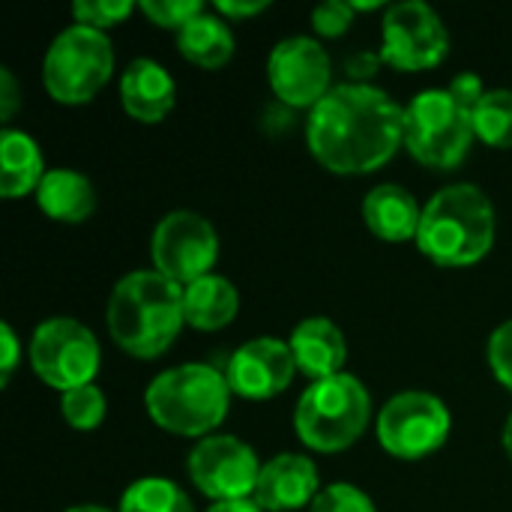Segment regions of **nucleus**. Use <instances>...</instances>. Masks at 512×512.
Here are the masks:
<instances>
[{"instance_id": "20", "label": "nucleus", "mask_w": 512, "mask_h": 512, "mask_svg": "<svg viewBox=\"0 0 512 512\" xmlns=\"http://www.w3.org/2000/svg\"><path fill=\"white\" fill-rule=\"evenodd\" d=\"M36 201L48 219L75 225L93 213L96 189L84 174H78L72 168H54L42 177V183L36 189Z\"/></svg>"}, {"instance_id": "36", "label": "nucleus", "mask_w": 512, "mask_h": 512, "mask_svg": "<svg viewBox=\"0 0 512 512\" xmlns=\"http://www.w3.org/2000/svg\"><path fill=\"white\" fill-rule=\"evenodd\" d=\"M504 450H507V456L512 459V414L510 420H507V426H504Z\"/></svg>"}, {"instance_id": "34", "label": "nucleus", "mask_w": 512, "mask_h": 512, "mask_svg": "<svg viewBox=\"0 0 512 512\" xmlns=\"http://www.w3.org/2000/svg\"><path fill=\"white\" fill-rule=\"evenodd\" d=\"M270 3L267 0H240V3H234V0H219L216 3V12L219 15H228V18H252V15H258V12H264Z\"/></svg>"}, {"instance_id": "35", "label": "nucleus", "mask_w": 512, "mask_h": 512, "mask_svg": "<svg viewBox=\"0 0 512 512\" xmlns=\"http://www.w3.org/2000/svg\"><path fill=\"white\" fill-rule=\"evenodd\" d=\"M207 512H264V510L249 498V501H225V504H213Z\"/></svg>"}, {"instance_id": "19", "label": "nucleus", "mask_w": 512, "mask_h": 512, "mask_svg": "<svg viewBox=\"0 0 512 512\" xmlns=\"http://www.w3.org/2000/svg\"><path fill=\"white\" fill-rule=\"evenodd\" d=\"M240 312L237 288L216 273H207L183 288V318L195 330H222Z\"/></svg>"}, {"instance_id": "7", "label": "nucleus", "mask_w": 512, "mask_h": 512, "mask_svg": "<svg viewBox=\"0 0 512 512\" xmlns=\"http://www.w3.org/2000/svg\"><path fill=\"white\" fill-rule=\"evenodd\" d=\"M114 72V48L102 30L72 24L45 51L42 84L63 105L90 102Z\"/></svg>"}, {"instance_id": "8", "label": "nucleus", "mask_w": 512, "mask_h": 512, "mask_svg": "<svg viewBox=\"0 0 512 512\" xmlns=\"http://www.w3.org/2000/svg\"><path fill=\"white\" fill-rule=\"evenodd\" d=\"M30 366L60 393L87 387L99 372V342L81 321L48 318L33 330Z\"/></svg>"}, {"instance_id": "32", "label": "nucleus", "mask_w": 512, "mask_h": 512, "mask_svg": "<svg viewBox=\"0 0 512 512\" xmlns=\"http://www.w3.org/2000/svg\"><path fill=\"white\" fill-rule=\"evenodd\" d=\"M0 348H3V354H0V384L6 387L15 366H18V336H15V330L9 324H0Z\"/></svg>"}, {"instance_id": "14", "label": "nucleus", "mask_w": 512, "mask_h": 512, "mask_svg": "<svg viewBox=\"0 0 512 512\" xmlns=\"http://www.w3.org/2000/svg\"><path fill=\"white\" fill-rule=\"evenodd\" d=\"M294 372H297V360L291 354V345L261 336L240 345L231 354L225 378L231 393L243 399H273L282 390H288Z\"/></svg>"}, {"instance_id": "12", "label": "nucleus", "mask_w": 512, "mask_h": 512, "mask_svg": "<svg viewBox=\"0 0 512 512\" xmlns=\"http://www.w3.org/2000/svg\"><path fill=\"white\" fill-rule=\"evenodd\" d=\"M261 462L255 450L234 438V435H210L204 438L186 462V471L201 495H207L213 504L225 501H249L255 495Z\"/></svg>"}, {"instance_id": "31", "label": "nucleus", "mask_w": 512, "mask_h": 512, "mask_svg": "<svg viewBox=\"0 0 512 512\" xmlns=\"http://www.w3.org/2000/svg\"><path fill=\"white\" fill-rule=\"evenodd\" d=\"M462 105H468L471 111L480 105V99L486 96V90H483V81H480V75H474V72H462V75H456L453 78V84L447 87Z\"/></svg>"}, {"instance_id": "17", "label": "nucleus", "mask_w": 512, "mask_h": 512, "mask_svg": "<svg viewBox=\"0 0 512 512\" xmlns=\"http://www.w3.org/2000/svg\"><path fill=\"white\" fill-rule=\"evenodd\" d=\"M291 354L297 360V369L312 378V381H324L333 375H342L345 357H348V345L342 330L327 321V318H306L297 324V330L291 333Z\"/></svg>"}, {"instance_id": "29", "label": "nucleus", "mask_w": 512, "mask_h": 512, "mask_svg": "<svg viewBox=\"0 0 512 512\" xmlns=\"http://www.w3.org/2000/svg\"><path fill=\"white\" fill-rule=\"evenodd\" d=\"M354 15H357V9L351 3H345V0H324L321 6L312 9V27H315V33L336 39V36H342L351 27Z\"/></svg>"}, {"instance_id": "9", "label": "nucleus", "mask_w": 512, "mask_h": 512, "mask_svg": "<svg viewBox=\"0 0 512 512\" xmlns=\"http://www.w3.org/2000/svg\"><path fill=\"white\" fill-rule=\"evenodd\" d=\"M450 426V411L438 396L411 390L384 405L378 417V441L390 456L417 462L447 444Z\"/></svg>"}, {"instance_id": "22", "label": "nucleus", "mask_w": 512, "mask_h": 512, "mask_svg": "<svg viewBox=\"0 0 512 512\" xmlns=\"http://www.w3.org/2000/svg\"><path fill=\"white\" fill-rule=\"evenodd\" d=\"M177 48L189 63L201 69H219L234 54V33L219 15H210L204 9L177 33Z\"/></svg>"}, {"instance_id": "3", "label": "nucleus", "mask_w": 512, "mask_h": 512, "mask_svg": "<svg viewBox=\"0 0 512 512\" xmlns=\"http://www.w3.org/2000/svg\"><path fill=\"white\" fill-rule=\"evenodd\" d=\"M492 243L495 207L480 186H447L423 207L417 246L438 267H471L489 255Z\"/></svg>"}, {"instance_id": "24", "label": "nucleus", "mask_w": 512, "mask_h": 512, "mask_svg": "<svg viewBox=\"0 0 512 512\" xmlns=\"http://www.w3.org/2000/svg\"><path fill=\"white\" fill-rule=\"evenodd\" d=\"M474 132L498 150H512V90H486L474 108Z\"/></svg>"}, {"instance_id": "5", "label": "nucleus", "mask_w": 512, "mask_h": 512, "mask_svg": "<svg viewBox=\"0 0 512 512\" xmlns=\"http://www.w3.org/2000/svg\"><path fill=\"white\" fill-rule=\"evenodd\" d=\"M372 399L360 378L333 375L312 381L297 402L294 429L309 450L339 453L348 450L369 426Z\"/></svg>"}, {"instance_id": "23", "label": "nucleus", "mask_w": 512, "mask_h": 512, "mask_svg": "<svg viewBox=\"0 0 512 512\" xmlns=\"http://www.w3.org/2000/svg\"><path fill=\"white\" fill-rule=\"evenodd\" d=\"M120 512H195L186 492L162 477L135 480L120 501Z\"/></svg>"}, {"instance_id": "33", "label": "nucleus", "mask_w": 512, "mask_h": 512, "mask_svg": "<svg viewBox=\"0 0 512 512\" xmlns=\"http://www.w3.org/2000/svg\"><path fill=\"white\" fill-rule=\"evenodd\" d=\"M18 84L15 75L9 69H0V120H12L15 108H18Z\"/></svg>"}, {"instance_id": "13", "label": "nucleus", "mask_w": 512, "mask_h": 512, "mask_svg": "<svg viewBox=\"0 0 512 512\" xmlns=\"http://www.w3.org/2000/svg\"><path fill=\"white\" fill-rule=\"evenodd\" d=\"M273 93L291 108H315L333 90V66L324 45L312 36L282 39L267 63Z\"/></svg>"}, {"instance_id": "26", "label": "nucleus", "mask_w": 512, "mask_h": 512, "mask_svg": "<svg viewBox=\"0 0 512 512\" xmlns=\"http://www.w3.org/2000/svg\"><path fill=\"white\" fill-rule=\"evenodd\" d=\"M135 12L132 0H78L72 6V18L75 24L93 27V30H108L120 21H126Z\"/></svg>"}, {"instance_id": "11", "label": "nucleus", "mask_w": 512, "mask_h": 512, "mask_svg": "<svg viewBox=\"0 0 512 512\" xmlns=\"http://www.w3.org/2000/svg\"><path fill=\"white\" fill-rule=\"evenodd\" d=\"M150 252L156 273L186 288L195 279L213 273L219 258V234L204 216L192 210H174L156 225Z\"/></svg>"}, {"instance_id": "18", "label": "nucleus", "mask_w": 512, "mask_h": 512, "mask_svg": "<svg viewBox=\"0 0 512 512\" xmlns=\"http://www.w3.org/2000/svg\"><path fill=\"white\" fill-rule=\"evenodd\" d=\"M363 216H366L369 231L378 240L405 243V240H417L420 219H423V207L417 204V198L405 186L384 183V186H375L366 195Z\"/></svg>"}, {"instance_id": "1", "label": "nucleus", "mask_w": 512, "mask_h": 512, "mask_svg": "<svg viewBox=\"0 0 512 512\" xmlns=\"http://www.w3.org/2000/svg\"><path fill=\"white\" fill-rule=\"evenodd\" d=\"M312 156L333 174H372L405 144V108L381 87L336 84L309 114Z\"/></svg>"}, {"instance_id": "16", "label": "nucleus", "mask_w": 512, "mask_h": 512, "mask_svg": "<svg viewBox=\"0 0 512 512\" xmlns=\"http://www.w3.org/2000/svg\"><path fill=\"white\" fill-rule=\"evenodd\" d=\"M120 102L129 117L141 123H159L174 108V78L150 57H138L123 69Z\"/></svg>"}, {"instance_id": "2", "label": "nucleus", "mask_w": 512, "mask_h": 512, "mask_svg": "<svg viewBox=\"0 0 512 512\" xmlns=\"http://www.w3.org/2000/svg\"><path fill=\"white\" fill-rule=\"evenodd\" d=\"M183 318V285L156 270L123 276L108 300V333L132 357L150 360L171 348Z\"/></svg>"}, {"instance_id": "10", "label": "nucleus", "mask_w": 512, "mask_h": 512, "mask_svg": "<svg viewBox=\"0 0 512 512\" xmlns=\"http://www.w3.org/2000/svg\"><path fill=\"white\" fill-rule=\"evenodd\" d=\"M447 51H450V33L441 15L429 3L405 0L387 6L384 45L378 54L384 63L402 72H420V69L441 66Z\"/></svg>"}, {"instance_id": "4", "label": "nucleus", "mask_w": 512, "mask_h": 512, "mask_svg": "<svg viewBox=\"0 0 512 512\" xmlns=\"http://www.w3.org/2000/svg\"><path fill=\"white\" fill-rule=\"evenodd\" d=\"M153 423L180 438H210L231 402V387L225 372L207 363L174 366L153 378L144 393Z\"/></svg>"}, {"instance_id": "15", "label": "nucleus", "mask_w": 512, "mask_h": 512, "mask_svg": "<svg viewBox=\"0 0 512 512\" xmlns=\"http://www.w3.org/2000/svg\"><path fill=\"white\" fill-rule=\"evenodd\" d=\"M318 498V468L309 456L279 453L264 462L252 501L264 512H288L312 507Z\"/></svg>"}, {"instance_id": "6", "label": "nucleus", "mask_w": 512, "mask_h": 512, "mask_svg": "<svg viewBox=\"0 0 512 512\" xmlns=\"http://www.w3.org/2000/svg\"><path fill=\"white\" fill-rule=\"evenodd\" d=\"M474 138V111L450 90H423L405 108V144L426 168L450 171L462 165Z\"/></svg>"}, {"instance_id": "30", "label": "nucleus", "mask_w": 512, "mask_h": 512, "mask_svg": "<svg viewBox=\"0 0 512 512\" xmlns=\"http://www.w3.org/2000/svg\"><path fill=\"white\" fill-rule=\"evenodd\" d=\"M489 363L495 378L512 393V321L501 324L489 339Z\"/></svg>"}, {"instance_id": "25", "label": "nucleus", "mask_w": 512, "mask_h": 512, "mask_svg": "<svg viewBox=\"0 0 512 512\" xmlns=\"http://www.w3.org/2000/svg\"><path fill=\"white\" fill-rule=\"evenodd\" d=\"M60 411H63V420L72 429L90 432V429H96L105 420V396H102V390L96 384H87V387L63 393Z\"/></svg>"}, {"instance_id": "37", "label": "nucleus", "mask_w": 512, "mask_h": 512, "mask_svg": "<svg viewBox=\"0 0 512 512\" xmlns=\"http://www.w3.org/2000/svg\"><path fill=\"white\" fill-rule=\"evenodd\" d=\"M66 512H111V510H105V507H96V504H84V507H72V510H66Z\"/></svg>"}, {"instance_id": "28", "label": "nucleus", "mask_w": 512, "mask_h": 512, "mask_svg": "<svg viewBox=\"0 0 512 512\" xmlns=\"http://www.w3.org/2000/svg\"><path fill=\"white\" fill-rule=\"evenodd\" d=\"M309 512H375V504L357 486L336 483V486H327L318 492Z\"/></svg>"}, {"instance_id": "27", "label": "nucleus", "mask_w": 512, "mask_h": 512, "mask_svg": "<svg viewBox=\"0 0 512 512\" xmlns=\"http://www.w3.org/2000/svg\"><path fill=\"white\" fill-rule=\"evenodd\" d=\"M156 27H168V30H183L195 15L204 12L201 0H144L138 6Z\"/></svg>"}, {"instance_id": "21", "label": "nucleus", "mask_w": 512, "mask_h": 512, "mask_svg": "<svg viewBox=\"0 0 512 512\" xmlns=\"http://www.w3.org/2000/svg\"><path fill=\"white\" fill-rule=\"evenodd\" d=\"M39 144L21 129H3L0 135V195L3 198H24L36 192L45 177Z\"/></svg>"}]
</instances>
